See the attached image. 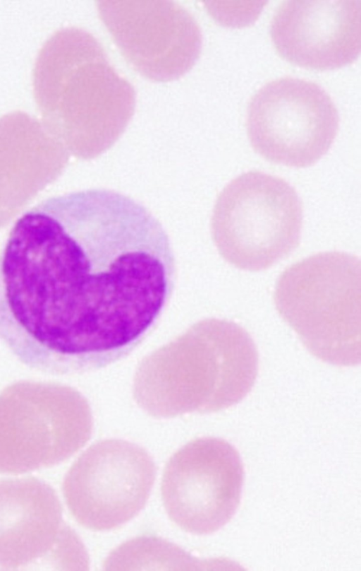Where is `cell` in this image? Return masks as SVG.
I'll list each match as a JSON object with an SVG mask.
<instances>
[{"label": "cell", "instance_id": "9c48e42d", "mask_svg": "<svg viewBox=\"0 0 361 571\" xmlns=\"http://www.w3.org/2000/svg\"><path fill=\"white\" fill-rule=\"evenodd\" d=\"M87 570L88 555L63 521L55 490L34 477L0 481V568Z\"/></svg>", "mask_w": 361, "mask_h": 571}, {"label": "cell", "instance_id": "7c38bea8", "mask_svg": "<svg viewBox=\"0 0 361 571\" xmlns=\"http://www.w3.org/2000/svg\"><path fill=\"white\" fill-rule=\"evenodd\" d=\"M92 428L90 409L81 400L40 407L0 406V473L57 465L86 444Z\"/></svg>", "mask_w": 361, "mask_h": 571}, {"label": "cell", "instance_id": "52a82bcc", "mask_svg": "<svg viewBox=\"0 0 361 571\" xmlns=\"http://www.w3.org/2000/svg\"><path fill=\"white\" fill-rule=\"evenodd\" d=\"M243 467L239 453L217 437L195 439L176 452L163 473L161 492L171 520L196 535L225 526L240 504Z\"/></svg>", "mask_w": 361, "mask_h": 571}, {"label": "cell", "instance_id": "8fae6325", "mask_svg": "<svg viewBox=\"0 0 361 571\" xmlns=\"http://www.w3.org/2000/svg\"><path fill=\"white\" fill-rule=\"evenodd\" d=\"M189 340L188 411L227 408L252 389L258 354L250 334L237 324L211 319L195 324Z\"/></svg>", "mask_w": 361, "mask_h": 571}, {"label": "cell", "instance_id": "8992f818", "mask_svg": "<svg viewBox=\"0 0 361 571\" xmlns=\"http://www.w3.org/2000/svg\"><path fill=\"white\" fill-rule=\"evenodd\" d=\"M156 476L154 463L142 447L122 440H104L87 449L63 483L72 516L83 527H119L144 507Z\"/></svg>", "mask_w": 361, "mask_h": 571}, {"label": "cell", "instance_id": "7a4b0ae2", "mask_svg": "<svg viewBox=\"0 0 361 571\" xmlns=\"http://www.w3.org/2000/svg\"><path fill=\"white\" fill-rule=\"evenodd\" d=\"M42 124L78 155H97L122 134L135 106L131 83L89 32L61 28L44 43L33 69Z\"/></svg>", "mask_w": 361, "mask_h": 571}, {"label": "cell", "instance_id": "3957f363", "mask_svg": "<svg viewBox=\"0 0 361 571\" xmlns=\"http://www.w3.org/2000/svg\"><path fill=\"white\" fill-rule=\"evenodd\" d=\"M277 311L305 348L338 366L361 360V264L343 252H319L286 269L274 294Z\"/></svg>", "mask_w": 361, "mask_h": 571}, {"label": "cell", "instance_id": "5b68a950", "mask_svg": "<svg viewBox=\"0 0 361 571\" xmlns=\"http://www.w3.org/2000/svg\"><path fill=\"white\" fill-rule=\"evenodd\" d=\"M336 107L318 84L297 78L271 81L251 98L247 136L265 160L288 167L314 165L331 147L338 129Z\"/></svg>", "mask_w": 361, "mask_h": 571}, {"label": "cell", "instance_id": "277c9868", "mask_svg": "<svg viewBox=\"0 0 361 571\" xmlns=\"http://www.w3.org/2000/svg\"><path fill=\"white\" fill-rule=\"evenodd\" d=\"M302 204L283 179L249 171L221 192L211 221L215 245L236 268L258 271L289 256L298 246Z\"/></svg>", "mask_w": 361, "mask_h": 571}, {"label": "cell", "instance_id": "6da1fadb", "mask_svg": "<svg viewBox=\"0 0 361 571\" xmlns=\"http://www.w3.org/2000/svg\"><path fill=\"white\" fill-rule=\"evenodd\" d=\"M175 277L159 220L106 189L42 201L15 222L0 252L15 318L78 374L131 352L158 322Z\"/></svg>", "mask_w": 361, "mask_h": 571}, {"label": "cell", "instance_id": "ba28073f", "mask_svg": "<svg viewBox=\"0 0 361 571\" xmlns=\"http://www.w3.org/2000/svg\"><path fill=\"white\" fill-rule=\"evenodd\" d=\"M97 9L123 58L149 80H176L191 69L200 55V27L178 4L102 0L97 1Z\"/></svg>", "mask_w": 361, "mask_h": 571}, {"label": "cell", "instance_id": "30bf717a", "mask_svg": "<svg viewBox=\"0 0 361 571\" xmlns=\"http://www.w3.org/2000/svg\"><path fill=\"white\" fill-rule=\"evenodd\" d=\"M360 1H286L276 9L270 35L277 53L307 69L353 63L361 47Z\"/></svg>", "mask_w": 361, "mask_h": 571}]
</instances>
